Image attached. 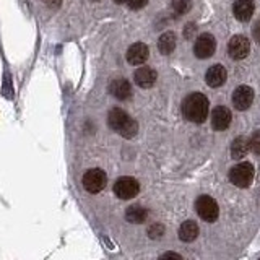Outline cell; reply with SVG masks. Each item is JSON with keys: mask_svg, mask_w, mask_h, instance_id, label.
Segmentation results:
<instances>
[{"mask_svg": "<svg viewBox=\"0 0 260 260\" xmlns=\"http://www.w3.org/2000/svg\"><path fill=\"white\" fill-rule=\"evenodd\" d=\"M208 111H210L208 100H207V96L202 93H192L187 96L182 103L184 117L189 119L190 122H195V124L205 122V119L208 117Z\"/></svg>", "mask_w": 260, "mask_h": 260, "instance_id": "obj_1", "label": "cell"}, {"mask_svg": "<svg viewBox=\"0 0 260 260\" xmlns=\"http://www.w3.org/2000/svg\"><path fill=\"white\" fill-rule=\"evenodd\" d=\"M108 124L112 130H116L117 134H120L125 138H132L137 135L138 124L128 116L125 111L122 109H112L108 116Z\"/></svg>", "mask_w": 260, "mask_h": 260, "instance_id": "obj_2", "label": "cell"}, {"mask_svg": "<svg viewBox=\"0 0 260 260\" xmlns=\"http://www.w3.org/2000/svg\"><path fill=\"white\" fill-rule=\"evenodd\" d=\"M230 181L236 187H249L254 181V166L250 162H239L230 171Z\"/></svg>", "mask_w": 260, "mask_h": 260, "instance_id": "obj_3", "label": "cell"}, {"mask_svg": "<svg viewBox=\"0 0 260 260\" xmlns=\"http://www.w3.org/2000/svg\"><path fill=\"white\" fill-rule=\"evenodd\" d=\"M195 210H197L199 216L203 219V221H215L219 215V208L218 203L215 202V199L208 197V195H202V197L197 199L195 202Z\"/></svg>", "mask_w": 260, "mask_h": 260, "instance_id": "obj_4", "label": "cell"}, {"mask_svg": "<svg viewBox=\"0 0 260 260\" xmlns=\"http://www.w3.org/2000/svg\"><path fill=\"white\" fill-rule=\"evenodd\" d=\"M138 192H140V185H138L137 179L134 177H128V176L119 177L116 184H114V193L122 200L134 199Z\"/></svg>", "mask_w": 260, "mask_h": 260, "instance_id": "obj_5", "label": "cell"}, {"mask_svg": "<svg viewBox=\"0 0 260 260\" xmlns=\"http://www.w3.org/2000/svg\"><path fill=\"white\" fill-rule=\"evenodd\" d=\"M106 182H108V176L103 169H89L83 176V187L89 193H98L101 192Z\"/></svg>", "mask_w": 260, "mask_h": 260, "instance_id": "obj_6", "label": "cell"}, {"mask_svg": "<svg viewBox=\"0 0 260 260\" xmlns=\"http://www.w3.org/2000/svg\"><path fill=\"white\" fill-rule=\"evenodd\" d=\"M215 49H216V41L215 38L208 35V32H203V35H200L197 38V41H195V55L199 57V59H208V57H211L215 54Z\"/></svg>", "mask_w": 260, "mask_h": 260, "instance_id": "obj_7", "label": "cell"}, {"mask_svg": "<svg viewBox=\"0 0 260 260\" xmlns=\"http://www.w3.org/2000/svg\"><path fill=\"white\" fill-rule=\"evenodd\" d=\"M228 51H230V55L233 57L234 60H241V59H246L250 52V43L246 36L238 35L234 36L230 41V46H228Z\"/></svg>", "mask_w": 260, "mask_h": 260, "instance_id": "obj_8", "label": "cell"}, {"mask_svg": "<svg viewBox=\"0 0 260 260\" xmlns=\"http://www.w3.org/2000/svg\"><path fill=\"white\" fill-rule=\"evenodd\" d=\"M252 101H254V91H252L250 86L246 85H241L234 89L233 93V103H234V108L238 111H246L250 108Z\"/></svg>", "mask_w": 260, "mask_h": 260, "instance_id": "obj_9", "label": "cell"}, {"mask_svg": "<svg viewBox=\"0 0 260 260\" xmlns=\"http://www.w3.org/2000/svg\"><path fill=\"white\" fill-rule=\"evenodd\" d=\"M148 57H150V49L143 43H135L127 51V62L130 65H142L148 60Z\"/></svg>", "mask_w": 260, "mask_h": 260, "instance_id": "obj_10", "label": "cell"}, {"mask_svg": "<svg viewBox=\"0 0 260 260\" xmlns=\"http://www.w3.org/2000/svg\"><path fill=\"white\" fill-rule=\"evenodd\" d=\"M231 124V111L224 108V106H218V108L213 109L211 112V125H213L215 130L221 132V130H226Z\"/></svg>", "mask_w": 260, "mask_h": 260, "instance_id": "obj_11", "label": "cell"}, {"mask_svg": "<svg viewBox=\"0 0 260 260\" xmlns=\"http://www.w3.org/2000/svg\"><path fill=\"white\" fill-rule=\"evenodd\" d=\"M254 10H255L254 0H236L233 7L234 16L239 21H249L252 18V15H254Z\"/></svg>", "mask_w": 260, "mask_h": 260, "instance_id": "obj_12", "label": "cell"}, {"mask_svg": "<svg viewBox=\"0 0 260 260\" xmlns=\"http://www.w3.org/2000/svg\"><path fill=\"white\" fill-rule=\"evenodd\" d=\"M109 91L114 98H117V100L124 101V100H128L130 96H132V86L127 80L124 78H117V80H112L111 85H109Z\"/></svg>", "mask_w": 260, "mask_h": 260, "instance_id": "obj_13", "label": "cell"}, {"mask_svg": "<svg viewBox=\"0 0 260 260\" xmlns=\"http://www.w3.org/2000/svg\"><path fill=\"white\" fill-rule=\"evenodd\" d=\"M226 77H228V73L224 70L223 65H211V67L207 70V85L211 86V88H218V86H221L224 85V81H226Z\"/></svg>", "mask_w": 260, "mask_h": 260, "instance_id": "obj_14", "label": "cell"}, {"mask_svg": "<svg viewBox=\"0 0 260 260\" xmlns=\"http://www.w3.org/2000/svg\"><path fill=\"white\" fill-rule=\"evenodd\" d=\"M135 83L140 88H151L154 83H156V72L150 67H142L135 72Z\"/></svg>", "mask_w": 260, "mask_h": 260, "instance_id": "obj_15", "label": "cell"}, {"mask_svg": "<svg viewBox=\"0 0 260 260\" xmlns=\"http://www.w3.org/2000/svg\"><path fill=\"white\" fill-rule=\"evenodd\" d=\"M197 236H199V226L192 219H187L179 228V238L184 242H192L197 239Z\"/></svg>", "mask_w": 260, "mask_h": 260, "instance_id": "obj_16", "label": "cell"}, {"mask_svg": "<svg viewBox=\"0 0 260 260\" xmlns=\"http://www.w3.org/2000/svg\"><path fill=\"white\" fill-rule=\"evenodd\" d=\"M250 150V140H247L246 137H238L234 138V142L231 145V156L234 159L244 158Z\"/></svg>", "mask_w": 260, "mask_h": 260, "instance_id": "obj_17", "label": "cell"}, {"mask_svg": "<svg viewBox=\"0 0 260 260\" xmlns=\"http://www.w3.org/2000/svg\"><path fill=\"white\" fill-rule=\"evenodd\" d=\"M158 49L161 54H171L176 49V35L173 31H166L162 32V35L159 36V41H158Z\"/></svg>", "mask_w": 260, "mask_h": 260, "instance_id": "obj_18", "label": "cell"}, {"mask_svg": "<svg viewBox=\"0 0 260 260\" xmlns=\"http://www.w3.org/2000/svg\"><path fill=\"white\" fill-rule=\"evenodd\" d=\"M125 218L130 223L140 224V223H145V219L148 218V211L142 205H130L125 211Z\"/></svg>", "mask_w": 260, "mask_h": 260, "instance_id": "obj_19", "label": "cell"}, {"mask_svg": "<svg viewBox=\"0 0 260 260\" xmlns=\"http://www.w3.org/2000/svg\"><path fill=\"white\" fill-rule=\"evenodd\" d=\"M171 7H173V10L177 15H184L190 10L192 4H190V0H173V2H171Z\"/></svg>", "mask_w": 260, "mask_h": 260, "instance_id": "obj_20", "label": "cell"}, {"mask_svg": "<svg viewBox=\"0 0 260 260\" xmlns=\"http://www.w3.org/2000/svg\"><path fill=\"white\" fill-rule=\"evenodd\" d=\"M162 234H165V226L159 223H154L148 228V236L151 239H159Z\"/></svg>", "mask_w": 260, "mask_h": 260, "instance_id": "obj_21", "label": "cell"}, {"mask_svg": "<svg viewBox=\"0 0 260 260\" xmlns=\"http://www.w3.org/2000/svg\"><path fill=\"white\" fill-rule=\"evenodd\" d=\"M250 150L260 156V130H257L250 138Z\"/></svg>", "mask_w": 260, "mask_h": 260, "instance_id": "obj_22", "label": "cell"}, {"mask_svg": "<svg viewBox=\"0 0 260 260\" xmlns=\"http://www.w3.org/2000/svg\"><path fill=\"white\" fill-rule=\"evenodd\" d=\"M127 4L132 10H140V8H143L148 4V0H127Z\"/></svg>", "mask_w": 260, "mask_h": 260, "instance_id": "obj_23", "label": "cell"}, {"mask_svg": "<svg viewBox=\"0 0 260 260\" xmlns=\"http://www.w3.org/2000/svg\"><path fill=\"white\" fill-rule=\"evenodd\" d=\"M193 32H195V24H193V23L187 24L185 29H184V36H185V39H192V35H193Z\"/></svg>", "mask_w": 260, "mask_h": 260, "instance_id": "obj_24", "label": "cell"}, {"mask_svg": "<svg viewBox=\"0 0 260 260\" xmlns=\"http://www.w3.org/2000/svg\"><path fill=\"white\" fill-rule=\"evenodd\" d=\"M252 35H254V39L260 43V21L255 23V26H254V31H252Z\"/></svg>", "mask_w": 260, "mask_h": 260, "instance_id": "obj_25", "label": "cell"}, {"mask_svg": "<svg viewBox=\"0 0 260 260\" xmlns=\"http://www.w3.org/2000/svg\"><path fill=\"white\" fill-rule=\"evenodd\" d=\"M162 257H174V258H181V255H179V254H174V252H166V254L162 255Z\"/></svg>", "mask_w": 260, "mask_h": 260, "instance_id": "obj_26", "label": "cell"}, {"mask_svg": "<svg viewBox=\"0 0 260 260\" xmlns=\"http://www.w3.org/2000/svg\"><path fill=\"white\" fill-rule=\"evenodd\" d=\"M116 4H124V2H127V0H114Z\"/></svg>", "mask_w": 260, "mask_h": 260, "instance_id": "obj_27", "label": "cell"}]
</instances>
